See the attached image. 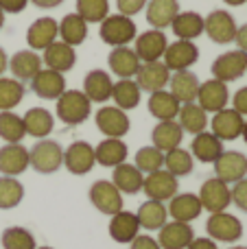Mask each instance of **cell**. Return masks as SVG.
I'll list each match as a JSON object with an SVG mask.
<instances>
[{
  "instance_id": "6da1fadb",
  "label": "cell",
  "mask_w": 247,
  "mask_h": 249,
  "mask_svg": "<svg viewBox=\"0 0 247 249\" xmlns=\"http://www.w3.org/2000/svg\"><path fill=\"white\" fill-rule=\"evenodd\" d=\"M29 162L37 173L51 175L64 166V149L59 142L51 140V138H42L29 149Z\"/></svg>"
},
{
  "instance_id": "7a4b0ae2",
  "label": "cell",
  "mask_w": 247,
  "mask_h": 249,
  "mask_svg": "<svg viewBox=\"0 0 247 249\" xmlns=\"http://www.w3.org/2000/svg\"><path fill=\"white\" fill-rule=\"evenodd\" d=\"M90 112L92 103L81 90H66L57 99V118L66 124L77 127V124L90 118Z\"/></svg>"
},
{
  "instance_id": "3957f363",
  "label": "cell",
  "mask_w": 247,
  "mask_h": 249,
  "mask_svg": "<svg viewBox=\"0 0 247 249\" xmlns=\"http://www.w3.org/2000/svg\"><path fill=\"white\" fill-rule=\"evenodd\" d=\"M99 35L107 46L118 48V46H127L129 42H134L136 35H138V29H136V22L127 16H107L103 22H101Z\"/></svg>"
},
{
  "instance_id": "277c9868",
  "label": "cell",
  "mask_w": 247,
  "mask_h": 249,
  "mask_svg": "<svg viewBox=\"0 0 247 249\" xmlns=\"http://www.w3.org/2000/svg\"><path fill=\"white\" fill-rule=\"evenodd\" d=\"M199 201L201 208L208 210L210 214H217V212H226L232 203V188L226 181L217 179V177H210L201 184L199 188Z\"/></svg>"
},
{
  "instance_id": "5b68a950",
  "label": "cell",
  "mask_w": 247,
  "mask_h": 249,
  "mask_svg": "<svg viewBox=\"0 0 247 249\" xmlns=\"http://www.w3.org/2000/svg\"><path fill=\"white\" fill-rule=\"evenodd\" d=\"M179 184L177 177L171 175L166 168H160L156 173H149L142 181V193L147 195L151 201H171V199L177 195Z\"/></svg>"
},
{
  "instance_id": "8992f818",
  "label": "cell",
  "mask_w": 247,
  "mask_h": 249,
  "mask_svg": "<svg viewBox=\"0 0 247 249\" xmlns=\"http://www.w3.org/2000/svg\"><path fill=\"white\" fill-rule=\"evenodd\" d=\"M94 123L105 138H125L129 133V116L116 105H103L94 114Z\"/></svg>"
},
{
  "instance_id": "52a82bcc",
  "label": "cell",
  "mask_w": 247,
  "mask_h": 249,
  "mask_svg": "<svg viewBox=\"0 0 247 249\" xmlns=\"http://www.w3.org/2000/svg\"><path fill=\"white\" fill-rule=\"evenodd\" d=\"M206 232L212 241L236 243L243 236V223L230 212H217V214H210L208 223H206Z\"/></svg>"
},
{
  "instance_id": "ba28073f",
  "label": "cell",
  "mask_w": 247,
  "mask_h": 249,
  "mask_svg": "<svg viewBox=\"0 0 247 249\" xmlns=\"http://www.w3.org/2000/svg\"><path fill=\"white\" fill-rule=\"evenodd\" d=\"M90 201L101 214L114 216L123 210V195L112 181L99 179L90 186Z\"/></svg>"
},
{
  "instance_id": "9c48e42d",
  "label": "cell",
  "mask_w": 247,
  "mask_h": 249,
  "mask_svg": "<svg viewBox=\"0 0 247 249\" xmlns=\"http://www.w3.org/2000/svg\"><path fill=\"white\" fill-rule=\"evenodd\" d=\"M212 79H219L223 83L239 81L247 72V53L243 51H230L219 55L212 61Z\"/></svg>"
},
{
  "instance_id": "30bf717a",
  "label": "cell",
  "mask_w": 247,
  "mask_h": 249,
  "mask_svg": "<svg viewBox=\"0 0 247 249\" xmlns=\"http://www.w3.org/2000/svg\"><path fill=\"white\" fill-rule=\"evenodd\" d=\"M236 22L223 9H214L208 13V18H204V33L212 39L214 44H230L236 37Z\"/></svg>"
},
{
  "instance_id": "8fae6325",
  "label": "cell",
  "mask_w": 247,
  "mask_h": 249,
  "mask_svg": "<svg viewBox=\"0 0 247 249\" xmlns=\"http://www.w3.org/2000/svg\"><path fill=\"white\" fill-rule=\"evenodd\" d=\"M197 105L204 109L206 114H217L230 103V92H228V83L219 81V79H208L199 86L197 92Z\"/></svg>"
},
{
  "instance_id": "7c38bea8",
  "label": "cell",
  "mask_w": 247,
  "mask_h": 249,
  "mask_svg": "<svg viewBox=\"0 0 247 249\" xmlns=\"http://www.w3.org/2000/svg\"><path fill=\"white\" fill-rule=\"evenodd\" d=\"M164 66L171 72H179V70H188L191 66L197 64L199 59V48L195 46V42L188 39H175L173 44H169L164 51Z\"/></svg>"
},
{
  "instance_id": "4fadbf2b",
  "label": "cell",
  "mask_w": 247,
  "mask_h": 249,
  "mask_svg": "<svg viewBox=\"0 0 247 249\" xmlns=\"http://www.w3.org/2000/svg\"><path fill=\"white\" fill-rule=\"evenodd\" d=\"M136 48L134 53L138 55L140 64H149V61H160L164 57V51L169 46V39L162 31L158 29H149L144 33L136 35Z\"/></svg>"
},
{
  "instance_id": "5bb4252c",
  "label": "cell",
  "mask_w": 247,
  "mask_h": 249,
  "mask_svg": "<svg viewBox=\"0 0 247 249\" xmlns=\"http://www.w3.org/2000/svg\"><path fill=\"white\" fill-rule=\"evenodd\" d=\"M247 175V158L241 151H223L214 162V177L226 181L228 186L245 179Z\"/></svg>"
},
{
  "instance_id": "9a60e30c",
  "label": "cell",
  "mask_w": 247,
  "mask_h": 249,
  "mask_svg": "<svg viewBox=\"0 0 247 249\" xmlns=\"http://www.w3.org/2000/svg\"><path fill=\"white\" fill-rule=\"evenodd\" d=\"M29 83H31L33 94L44 101H57L66 92L64 74L57 72V70H51V68H42Z\"/></svg>"
},
{
  "instance_id": "2e32d148",
  "label": "cell",
  "mask_w": 247,
  "mask_h": 249,
  "mask_svg": "<svg viewBox=\"0 0 247 249\" xmlns=\"http://www.w3.org/2000/svg\"><path fill=\"white\" fill-rule=\"evenodd\" d=\"M96 158H94V146H90L88 142L77 140L64 151V166L68 168V173L72 175H86L94 168Z\"/></svg>"
},
{
  "instance_id": "e0dca14e",
  "label": "cell",
  "mask_w": 247,
  "mask_h": 249,
  "mask_svg": "<svg viewBox=\"0 0 247 249\" xmlns=\"http://www.w3.org/2000/svg\"><path fill=\"white\" fill-rule=\"evenodd\" d=\"M171 70L164 66V61H149V64H140L138 72H136V83L142 92H158L164 90L169 86Z\"/></svg>"
},
{
  "instance_id": "ac0fdd59",
  "label": "cell",
  "mask_w": 247,
  "mask_h": 249,
  "mask_svg": "<svg viewBox=\"0 0 247 249\" xmlns=\"http://www.w3.org/2000/svg\"><path fill=\"white\" fill-rule=\"evenodd\" d=\"M243 124H245V118L232 107H223L221 112L212 114V121H210L212 133L221 142L241 138V133H243Z\"/></svg>"
},
{
  "instance_id": "d6986e66",
  "label": "cell",
  "mask_w": 247,
  "mask_h": 249,
  "mask_svg": "<svg viewBox=\"0 0 247 249\" xmlns=\"http://www.w3.org/2000/svg\"><path fill=\"white\" fill-rule=\"evenodd\" d=\"M59 37V22L53 18H37L26 31V44L31 51H46Z\"/></svg>"
},
{
  "instance_id": "ffe728a7",
  "label": "cell",
  "mask_w": 247,
  "mask_h": 249,
  "mask_svg": "<svg viewBox=\"0 0 247 249\" xmlns=\"http://www.w3.org/2000/svg\"><path fill=\"white\" fill-rule=\"evenodd\" d=\"M160 236L156 238L160 249H186L195 238L191 223H179V221H171L164 223L160 230Z\"/></svg>"
},
{
  "instance_id": "44dd1931",
  "label": "cell",
  "mask_w": 247,
  "mask_h": 249,
  "mask_svg": "<svg viewBox=\"0 0 247 249\" xmlns=\"http://www.w3.org/2000/svg\"><path fill=\"white\" fill-rule=\"evenodd\" d=\"M31 166L29 162V149L18 144H4L0 146V173L7 177H18Z\"/></svg>"
},
{
  "instance_id": "7402d4cb",
  "label": "cell",
  "mask_w": 247,
  "mask_h": 249,
  "mask_svg": "<svg viewBox=\"0 0 247 249\" xmlns=\"http://www.w3.org/2000/svg\"><path fill=\"white\" fill-rule=\"evenodd\" d=\"M199 77L191 70H179V72H171L169 79V92L179 101V103H195L197 92H199Z\"/></svg>"
},
{
  "instance_id": "603a6c76",
  "label": "cell",
  "mask_w": 247,
  "mask_h": 249,
  "mask_svg": "<svg viewBox=\"0 0 247 249\" xmlns=\"http://www.w3.org/2000/svg\"><path fill=\"white\" fill-rule=\"evenodd\" d=\"M112 88H114V81L105 70L96 68V70H90L83 79V94L90 99V103H107L112 99Z\"/></svg>"
},
{
  "instance_id": "cb8c5ba5",
  "label": "cell",
  "mask_w": 247,
  "mask_h": 249,
  "mask_svg": "<svg viewBox=\"0 0 247 249\" xmlns=\"http://www.w3.org/2000/svg\"><path fill=\"white\" fill-rule=\"evenodd\" d=\"M169 216L173 221H179V223H193L197 216L204 212L201 208V201L197 195L193 193H177L173 199L169 201Z\"/></svg>"
},
{
  "instance_id": "d4e9b609",
  "label": "cell",
  "mask_w": 247,
  "mask_h": 249,
  "mask_svg": "<svg viewBox=\"0 0 247 249\" xmlns=\"http://www.w3.org/2000/svg\"><path fill=\"white\" fill-rule=\"evenodd\" d=\"M42 64H46V68L57 70V72L64 74L74 68V64H77V53L66 42H53L51 46L44 51Z\"/></svg>"
},
{
  "instance_id": "484cf974",
  "label": "cell",
  "mask_w": 247,
  "mask_h": 249,
  "mask_svg": "<svg viewBox=\"0 0 247 249\" xmlns=\"http://www.w3.org/2000/svg\"><path fill=\"white\" fill-rule=\"evenodd\" d=\"M138 234H140V223L136 212L121 210L112 216V221H109V236L116 243H121V245L131 243Z\"/></svg>"
},
{
  "instance_id": "4316f807",
  "label": "cell",
  "mask_w": 247,
  "mask_h": 249,
  "mask_svg": "<svg viewBox=\"0 0 247 249\" xmlns=\"http://www.w3.org/2000/svg\"><path fill=\"white\" fill-rule=\"evenodd\" d=\"M182 140H184V131L177 121H160L151 131L153 146L160 149L162 153H169V151L177 149L182 144Z\"/></svg>"
},
{
  "instance_id": "83f0119b",
  "label": "cell",
  "mask_w": 247,
  "mask_h": 249,
  "mask_svg": "<svg viewBox=\"0 0 247 249\" xmlns=\"http://www.w3.org/2000/svg\"><path fill=\"white\" fill-rule=\"evenodd\" d=\"M127 144L123 142V138H105L103 142L94 146V158L96 164L105 168H114L118 164L127 162Z\"/></svg>"
},
{
  "instance_id": "f1b7e54d",
  "label": "cell",
  "mask_w": 247,
  "mask_h": 249,
  "mask_svg": "<svg viewBox=\"0 0 247 249\" xmlns=\"http://www.w3.org/2000/svg\"><path fill=\"white\" fill-rule=\"evenodd\" d=\"M177 13H179L177 0H149L147 2V22L158 31L169 29Z\"/></svg>"
},
{
  "instance_id": "f546056e",
  "label": "cell",
  "mask_w": 247,
  "mask_h": 249,
  "mask_svg": "<svg viewBox=\"0 0 247 249\" xmlns=\"http://www.w3.org/2000/svg\"><path fill=\"white\" fill-rule=\"evenodd\" d=\"M9 70H11L13 79H18V81H31L42 70V57L35 51H18L9 59Z\"/></svg>"
},
{
  "instance_id": "4dcf8cb0",
  "label": "cell",
  "mask_w": 247,
  "mask_h": 249,
  "mask_svg": "<svg viewBox=\"0 0 247 249\" xmlns=\"http://www.w3.org/2000/svg\"><path fill=\"white\" fill-rule=\"evenodd\" d=\"M221 153H223V142L212 131H201L193 138L191 155H195V160H199V162L214 164Z\"/></svg>"
},
{
  "instance_id": "1f68e13d",
  "label": "cell",
  "mask_w": 247,
  "mask_h": 249,
  "mask_svg": "<svg viewBox=\"0 0 247 249\" xmlns=\"http://www.w3.org/2000/svg\"><path fill=\"white\" fill-rule=\"evenodd\" d=\"M107 64H109L112 72L116 74L118 79H131V77H136V72H138V68H140L138 55H136L134 48H129V46L114 48V51L109 53Z\"/></svg>"
},
{
  "instance_id": "d6a6232c",
  "label": "cell",
  "mask_w": 247,
  "mask_h": 249,
  "mask_svg": "<svg viewBox=\"0 0 247 249\" xmlns=\"http://www.w3.org/2000/svg\"><path fill=\"white\" fill-rule=\"evenodd\" d=\"M142 181H144V175L136 168V164H118L114 166V173H112V184L121 190V195H136L142 190Z\"/></svg>"
},
{
  "instance_id": "836d02e7",
  "label": "cell",
  "mask_w": 247,
  "mask_h": 249,
  "mask_svg": "<svg viewBox=\"0 0 247 249\" xmlns=\"http://www.w3.org/2000/svg\"><path fill=\"white\" fill-rule=\"evenodd\" d=\"M147 105H149L151 116L158 118V121H175L179 114V107H182V103H179L169 90L151 92Z\"/></svg>"
},
{
  "instance_id": "e575fe53",
  "label": "cell",
  "mask_w": 247,
  "mask_h": 249,
  "mask_svg": "<svg viewBox=\"0 0 247 249\" xmlns=\"http://www.w3.org/2000/svg\"><path fill=\"white\" fill-rule=\"evenodd\" d=\"M24 121V131L26 136H33V138H48L55 127V121H53V114L48 112L46 107H31L29 112L22 116Z\"/></svg>"
},
{
  "instance_id": "d590c367",
  "label": "cell",
  "mask_w": 247,
  "mask_h": 249,
  "mask_svg": "<svg viewBox=\"0 0 247 249\" xmlns=\"http://www.w3.org/2000/svg\"><path fill=\"white\" fill-rule=\"evenodd\" d=\"M171 29H173L177 39H188V42H193V39H197L204 33V18L197 11H179L177 16H175Z\"/></svg>"
},
{
  "instance_id": "8d00e7d4",
  "label": "cell",
  "mask_w": 247,
  "mask_h": 249,
  "mask_svg": "<svg viewBox=\"0 0 247 249\" xmlns=\"http://www.w3.org/2000/svg\"><path fill=\"white\" fill-rule=\"evenodd\" d=\"M175 121L179 123V127H182L184 133H193V136L206 131V127H208V123H210L208 114H206L197 103H184L182 107H179V114Z\"/></svg>"
},
{
  "instance_id": "74e56055",
  "label": "cell",
  "mask_w": 247,
  "mask_h": 249,
  "mask_svg": "<svg viewBox=\"0 0 247 249\" xmlns=\"http://www.w3.org/2000/svg\"><path fill=\"white\" fill-rule=\"evenodd\" d=\"M59 37L61 42H66L68 46H79L86 42L88 37V22L83 20L79 13H68L61 18L59 22Z\"/></svg>"
},
{
  "instance_id": "f35d334b",
  "label": "cell",
  "mask_w": 247,
  "mask_h": 249,
  "mask_svg": "<svg viewBox=\"0 0 247 249\" xmlns=\"http://www.w3.org/2000/svg\"><path fill=\"white\" fill-rule=\"evenodd\" d=\"M136 216H138L140 228L149 230V232H156V230H160L162 225L166 223L169 210H166V206L162 201H151V199H149V201H144L142 206L138 208Z\"/></svg>"
},
{
  "instance_id": "ab89813d",
  "label": "cell",
  "mask_w": 247,
  "mask_h": 249,
  "mask_svg": "<svg viewBox=\"0 0 247 249\" xmlns=\"http://www.w3.org/2000/svg\"><path fill=\"white\" fill-rule=\"evenodd\" d=\"M140 88L134 79H118L112 88V101L116 103V107H121L123 112L138 107L140 103Z\"/></svg>"
},
{
  "instance_id": "60d3db41",
  "label": "cell",
  "mask_w": 247,
  "mask_h": 249,
  "mask_svg": "<svg viewBox=\"0 0 247 249\" xmlns=\"http://www.w3.org/2000/svg\"><path fill=\"white\" fill-rule=\"evenodd\" d=\"M24 83L13 77H0V112H13L24 99Z\"/></svg>"
},
{
  "instance_id": "b9f144b4",
  "label": "cell",
  "mask_w": 247,
  "mask_h": 249,
  "mask_svg": "<svg viewBox=\"0 0 247 249\" xmlns=\"http://www.w3.org/2000/svg\"><path fill=\"white\" fill-rule=\"evenodd\" d=\"M26 136L24 121L16 112H0V138L7 144H18Z\"/></svg>"
},
{
  "instance_id": "7bdbcfd3",
  "label": "cell",
  "mask_w": 247,
  "mask_h": 249,
  "mask_svg": "<svg viewBox=\"0 0 247 249\" xmlns=\"http://www.w3.org/2000/svg\"><path fill=\"white\" fill-rule=\"evenodd\" d=\"M24 199V186L16 177L0 175V210H11Z\"/></svg>"
},
{
  "instance_id": "ee69618b",
  "label": "cell",
  "mask_w": 247,
  "mask_h": 249,
  "mask_svg": "<svg viewBox=\"0 0 247 249\" xmlns=\"http://www.w3.org/2000/svg\"><path fill=\"white\" fill-rule=\"evenodd\" d=\"M193 166H195L193 155L188 153L186 149H182V146H177V149L164 153V168L171 173V175L184 177V175H188V173L193 171Z\"/></svg>"
},
{
  "instance_id": "f6af8a7d",
  "label": "cell",
  "mask_w": 247,
  "mask_h": 249,
  "mask_svg": "<svg viewBox=\"0 0 247 249\" xmlns=\"http://www.w3.org/2000/svg\"><path fill=\"white\" fill-rule=\"evenodd\" d=\"M0 243H2V249H35V236L29 232L26 228H20V225H13V228H7L0 236Z\"/></svg>"
},
{
  "instance_id": "bcb514c9",
  "label": "cell",
  "mask_w": 247,
  "mask_h": 249,
  "mask_svg": "<svg viewBox=\"0 0 247 249\" xmlns=\"http://www.w3.org/2000/svg\"><path fill=\"white\" fill-rule=\"evenodd\" d=\"M77 13L88 24H94V22L101 24L109 16V2L107 0H77Z\"/></svg>"
},
{
  "instance_id": "7dc6e473",
  "label": "cell",
  "mask_w": 247,
  "mask_h": 249,
  "mask_svg": "<svg viewBox=\"0 0 247 249\" xmlns=\"http://www.w3.org/2000/svg\"><path fill=\"white\" fill-rule=\"evenodd\" d=\"M136 168H138L140 173H156L160 171V168H164V153H162L160 149H156V146H142V149H138V153H136Z\"/></svg>"
},
{
  "instance_id": "c3c4849f",
  "label": "cell",
  "mask_w": 247,
  "mask_h": 249,
  "mask_svg": "<svg viewBox=\"0 0 247 249\" xmlns=\"http://www.w3.org/2000/svg\"><path fill=\"white\" fill-rule=\"evenodd\" d=\"M149 0H116V7H118V13L121 16H136V13H140L144 7H147Z\"/></svg>"
},
{
  "instance_id": "681fc988",
  "label": "cell",
  "mask_w": 247,
  "mask_h": 249,
  "mask_svg": "<svg viewBox=\"0 0 247 249\" xmlns=\"http://www.w3.org/2000/svg\"><path fill=\"white\" fill-rule=\"evenodd\" d=\"M232 203H234L239 210L247 212V177L232 186Z\"/></svg>"
},
{
  "instance_id": "f907efd6",
  "label": "cell",
  "mask_w": 247,
  "mask_h": 249,
  "mask_svg": "<svg viewBox=\"0 0 247 249\" xmlns=\"http://www.w3.org/2000/svg\"><path fill=\"white\" fill-rule=\"evenodd\" d=\"M232 109H236L243 118L247 116V88L236 90V94L232 96Z\"/></svg>"
},
{
  "instance_id": "816d5d0a",
  "label": "cell",
  "mask_w": 247,
  "mask_h": 249,
  "mask_svg": "<svg viewBox=\"0 0 247 249\" xmlns=\"http://www.w3.org/2000/svg\"><path fill=\"white\" fill-rule=\"evenodd\" d=\"M129 249H160V245H158V241L153 236H140L138 234L129 243Z\"/></svg>"
},
{
  "instance_id": "f5cc1de1",
  "label": "cell",
  "mask_w": 247,
  "mask_h": 249,
  "mask_svg": "<svg viewBox=\"0 0 247 249\" xmlns=\"http://www.w3.org/2000/svg\"><path fill=\"white\" fill-rule=\"evenodd\" d=\"M29 0H0V11L4 13H20L26 9Z\"/></svg>"
},
{
  "instance_id": "db71d44e",
  "label": "cell",
  "mask_w": 247,
  "mask_h": 249,
  "mask_svg": "<svg viewBox=\"0 0 247 249\" xmlns=\"http://www.w3.org/2000/svg\"><path fill=\"white\" fill-rule=\"evenodd\" d=\"M186 249H219V247L217 241H212V238H193V243Z\"/></svg>"
},
{
  "instance_id": "11a10c76",
  "label": "cell",
  "mask_w": 247,
  "mask_h": 249,
  "mask_svg": "<svg viewBox=\"0 0 247 249\" xmlns=\"http://www.w3.org/2000/svg\"><path fill=\"white\" fill-rule=\"evenodd\" d=\"M234 42H236V46H239V51L247 53V24H243V26H239V29H236Z\"/></svg>"
},
{
  "instance_id": "9f6ffc18",
  "label": "cell",
  "mask_w": 247,
  "mask_h": 249,
  "mask_svg": "<svg viewBox=\"0 0 247 249\" xmlns=\"http://www.w3.org/2000/svg\"><path fill=\"white\" fill-rule=\"evenodd\" d=\"M29 2H33L35 7H39V9H55V7H59L64 0H29Z\"/></svg>"
},
{
  "instance_id": "6f0895ef",
  "label": "cell",
  "mask_w": 247,
  "mask_h": 249,
  "mask_svg": "<svg viewBox=\"0 0 247 249\" xmlns=\"http://www.w3.org/2000/svg\"><path fill=\"white\" fill-rule=\"evenodd\" d=\"M7 68H9V57H7V53H4V48L0 46V77L4 74Z\"/></svg>"
},
{
  "instance_id": "680465c9",
  "label": "cell",
  "mask_w": 247,
  "mask_h": 249,
  "mask_svg": "<svg viewBox=\"0 0 247 249\" xmlns=\"http://www.w3.org/2000/svg\"><path fill=\"white\" fill-rule=\"evenodd\" d=\"M226 4H230V7H241V4H245L247 0H223Z\"/></svg>"
},
{
  "instance_id": "91938a15",
  "label": "cell",
  "mask_w": 247,
  "mask_h": 249,
  "mask_svg": "<svg viewBox=\"0 0 247 249\" xmlns=\"http://www.w3.org/2000/svg\"><path fill=\"white\" fill-rule=\"evenodd\" d=\"M241 138H243L245 144H247V121H245V124H243V133H241Z\"/></svg>"
},
{
  "instance_id": "94428289",
  "label": "cell",
  "mask_w": 247,
  "mask_h": 249,
  "mask_svg": "<svg viewBox=\"0 0 247 249\" xmlns=\"http://www.w3.org/2000/svg\"><path fill=\"white\" fill-rule=\"evenodd\" d=\"M2 26H4V11H0V31H2Z\"/></svg>"
},
{
  "instance_id": "6125c7cd",
  "label": "cell",
  "mask_w": 247,
  "mask_h": 249,
  "mask_svg": "<svg viewBox=\"0 0 247 249\" xmlns=\"http://www.w3.org/2000/svg\"><path fill=\"white\" fill-rule=\"evenodd\" d=\"M230 249H247V247H241V245H234V247H230Z\"/></svg>"
},
{
  "instance_id": "be15d7a7",
  "label": "cell",
  "mask_w": 247,
  "mask_h": 249,
  "mask_svg": "<svg viewBox=\"0 0 247 249\" xmlns=\"http://www.w3.org/2000/svg\"><path fill=\"white\" fill-rule=\"evenodd\" d=\"M35 249H53V247H35Z\"/></svg>"
}]
</instances>
